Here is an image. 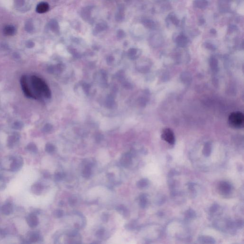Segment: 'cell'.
Instances as JSON below:
<instances>
[{
	"mask_svg": "<svg viewBox=\"0 0 244 244\" xmlns=\"http://www.w3.org/2000/svg\"><path fill=\"white\" fill-rule=\"evenodd\" d=\"M229 125L234 128H240L243 127L244 124V116L240 112H233L228 117Z\"/></svg>",
	"mask_w": 244,
	"mask_h": 244,
	"instance_id": "1",
	"label": "cell"
},
{
	"mask_svg": "<svg viewBox=\"0 0 244 244\" xmlns=\"http://www.w3.org/2000/svg\"><path fill=\"white\" fill-rule=\"evenodd\" d=\"M175 42L181 48H184L189 45L190 43V40L187 37V36L183 33H178L175 35L174 37Z\"/></svg>",
	"mask_w": 244,
	"mask_h": 244,
	"instance_id": "3",
	"label": "cell"
},
{
	"mask_svg": "<svg viewBox=\"0 0 244 244\" xmlns=\"http://www.w3.org/2000/svg\"><path fill=\"white\" fill-rule=\"evenodd\" d=\"M208 5V2L207 0H194L193 2V5L196 8L204 9Z\"/></svg>",
	"mask_w": 244,
	"mask_h": 244,
	"instance_id": "8",
	"label": "cell"
},
{
	"mask_svg": "<svg viewBox=\"0 0 244 244\" xmlns=\"http://www.w3.org/2000/svg\"><path fill=\"white\" fill-rule=\"evenodd\" d=\"M13 207L11 203H6L1 207L2 213L5 215H10L13 213Z\"/></svg>",
	"mask_w": 244,
	"mask_h": 244,
	"instance_id": "9",
	"label": "cell"
},
{
	"mask_svg": "<svg viewBox=\"0 0 244 244\" xmlns=\"http://www.w3.org/2000/svg\"><path fill=\"white\" fill-rule=\"evenodd\" d=\"M103 232H104V230H103V229H100V230H99L97 232V235L98 236H102L103 234Z\"/></svg>",
	"mask_w": 244,
	"mask_h": 244,
	"instance_id": "24",
	"label": "cell"
},
{
	"mask_svg": "<svg viewBox=\"0 0 244 244\" xmlns=\"http://www.w3.org/2000/svg\"><path fill=\"white\" fill-rule=\"evenodd\" d=\"M167 21V24H168V26H178L180 22L179 20L174 13H171L168 15Z\"/></svg>",
	"mask_w": 244,
	"mask_h": 244,
	"instance_id": "7",
	"label": "cell"
},
{
	"mask_svg": "<svg viewBox=\"0 0 244 244\" xmlns=\"http://www.w3.org/2000/svg\"><path fill=\"white\" fill-rule=\"evenodd\" d=\"M40 236L37 233H32L29 237V241L31 243H35L40 239Z\"/></svg>",
	"mask_w": 244,
	"mask_h": 244,
	"instance_id": "14",
	"label": "cell"
},
{
	"mask_svg": "<svg viewBox=\"0 0 244 244\" xmlns=\"http://www.w3.org/2000/svg\"><path fill=\"white\" fill-rule=\"evenodd\" d=\"M131 163V156L129 154H125L121 160L122 165L124 167H127Z\"/></svg>",
	"mask_w": 244,
	"mask_h": 244,
	"instance_id": "11",
	"label": "cell"
},
{
	"mask_svg": "<svg viewBox=\"0 0 244 244\" xmlns=\"http://www.w3.org/2000/svg\"><path fill=\"white\" fill-rule=\"evenodd\" d=\"M69 202H70L71 204H74L75 203V199L74 198H70V199Z\"/></svg>",
	"mask_w": 244,
	"mask_h": 244,
	"instance_id": "25",
	"label": "cell"
},
{
	"mask_svg": "<svg viewBox=\"0 0 244 244\" xmlns=\"http://www.w3.org/2000/svg\"><path fill=\"white\" fill-rule=\"evenodd\" d=\"M54 150V146L51 144H47L46 146V151L47 153H51Z\"/></svg>",
	"mask_w": 244,
	"mask_h": 244,
	"instance_id": "19",
	"label": "cell"
},
{
	"mask_svg": "<svg viewBox=\"0 0 244 244\" xmlns=\"http://www.w3.org/2000/svg\"><path fill=\"white\" fill-rule=\"evenodd\" d=\"M43 190V186L40 184H35L31 187L32 193L36 195L41 194Z\"/></svg>",
	"mask_w": 244,
	"mask_h": 244,
	"instance_id": "10",
	"label": "cell"
},
{
	"mask_svg": "<svg viewBox=\"0 0 244 244\" xmlns=\"http://www.w3.org/2000/svg\"><path fill=\"white\" fill-rule=\"evenodd\" d=\"M23 166V159L21 156L13 157L12 163L10 165L11 170L13 172L17 171Z\"/></svg>",
	"mask_w": 244,
	"mask_h": 244,
	"instance_id": "5",
	"label": "cell"
},
{
	"mask_svg": "<svg viewBox=\"0 0 244 244\" xmlns=\"http://www.w3.org/2000/svg\"><path fill=\"white\" fill-rule=\"evenodd\" d=\"M211 68H212L214 70H215L217 69V61L215 58H212L211 59Z\"/></svg>",
	"mask_w": 244,
	"mask_h": 244,
	"instance_id": "20",
	"label": "cell"
},
{
	"mask_svg": "<svg viewBox=\"0 0 244 244\" xmlns=\"http://www.w3.org/2000/svg\"><path fill=\"white\" fill-rule=\"evenodd\" d=\"M210 143H207L205 146L204 149V153L205 156H209L210 152Z\"/></svg>",
	"mask_w": 244,
	"mask_h": 244,
	"instance_id": "18",
	"label": "cell"
},
{
	"mask_svg": "<svg viewBox=\"0 0 244 244\" xmlns=\"http://www.w3.org/2000/svg\"><path fill=\"white\" fill-rule=\"evenodd\" d=\"M162 138L170 145H174L175 143V137L173 132L170 128L163 130L161 135Z\"/></svg>",
	"mask_w": 244,
	"mask_h": 244,
	"instance_id": "4",
	"label": "cell"
},
{
	"mask_svg": "<svg viewBox=\"0 0 244 244\" xmlns=\"http://www.w3.org/2000/svg\"><path fill=\"white\" fill-rule=\"evenodd\" d=\"M48 9V5L46 3H41L37 7V11L38 13H43L47 11Z\"/></svg>",
	"mask_w": 244,
	"mask_h": 244,
	"instance_id": "13",
	"label": "cell"
},
{
	"mask_svg": "<svg viewBox=\"0 0 244 244\" xmlns=\"http://www.w3.org/2000/svg\"><path fill=\"white\" fill-rule=\"evenodd\" d=\"M27 150L33 153H36L37 152V148L34 143H30L27 146Z\"/></svg>",
	"mask_w": 244,
	"mask_h": 244,
	"instance_id": "16",
	"label": "cell"
},
{
	"mask_svg": "<svg viewBox=\"0 0 244 244\" xmlns=\"http://www.w3.org/2000/svg\"><path fill=\"white\" fill-rule=\"evenodd\" d=\"M146 185H147V182H146V180H142L140 181L139 182H138V184H137V186L139 188H143Z\"/></svg>",
	"mask_w": 244,
	"mask_h": 244,
	"instance_id": "21",
	"label": "cell"
},
{
	"mask_svg": "<svg viewBox=\"0 0 244 244\" xmlns=\"http://www.w3.org/2000/svg\"><path fill=\"white\" fill-rule=\"evenodd\" d=\"M64 177V175L63 174L60 173H57L55 175V179L56 180L59 181L62 179Z\"/></svg>",
	"mask_w": 244,
	"mask_h": 244,
	"instance_id": "22",
	"label": "cell"
},
{
	"mask_svg": "<svg viewBox=\"0 0 244 244\" xmlns=\"http://www.w3.org/2000/svg\"><path fill=\"white\" fill-rule=\"evenodd\" d=\"M31 82L32 88L35 90L36 93L38 94L43 92L46 93L47 91L46 86L41 79L36 76H32L31 78Z\"/></svg>",
	"mask_w": 244,
	"mask_h": 244,
	"instance_id": "2",
	"label": "cell"
},
{
	"mask_svg": "<svg viewBox=\"0 0 244 244\" xmlns=\"http://www.w3.org/2000/svg\"><path fill=\"white\" fill-rule=\"evenodd\" d=\"M220 189L221 191L224 193H228L230 191L231 186L229 184L226 182L222 183L220 185Z\"/></svg>",
	"mask_w": 244,
	"mask_h": 244,
	"instance_id": "12",
	"label": "cell"
},
{
	"mask_svg": "<svg viewBox=\"0 0 244 244\" xmlns=\"http://www.w3.org/2000/svg\"><path fill=\"white\" fill-rule=\"evenodd\" d=\"M14 32V29L13 26H7L4 29V33L7 35H12Z\"/></svg>",
	"mask_w": 244,
	"mask_h": 244,
	"instance_id": "17",
	"label": "cell"
},
{
	"mask_svg": "<svg viewBox=\"0 0 244 244\" xmlns=\"http://www.w3.org/2000/svg\"><path fill=\"white\" fill-rule=\"evenodd\" d=\"M63 215V212L61 210H57L55 211V215L57 217H61Z\"/></svg>",
	"mask_w": 244,
	"mask_h": 244,
	"instance_id": "23",
	"label": "cell"
},
{
	"mask_svg": "<svg viewBox=\"0 0 244 244\" xmlns=\"http://www.w3.org/2000/svg\"><path fill=\"white\" fill-rule=\"evenodd\" d=\"M28 225L31 228H35L39 224V220L36 215L33 213L28 215L26 218Z\"/></svg>",
	"mask_w": 244,
	"mask_h": 244,
	"instance_id": "6",
	"label": "cell"
},
{
	"mask_svg": "<svg viewBox=\"0 0 244 244\" xmlns=\"http://www.w3.org/2000/svg\"><path fill=\"white\" fill-rule=\"evenodd\" d=\"M91 175V169L90 166H87L83 170V177L86 178H88Z\"/></svg>",
	"mask_w": 244,
	"mask_h": 244,
	"instance_id": "15",
	"label": "cell"
}]
</instances>
